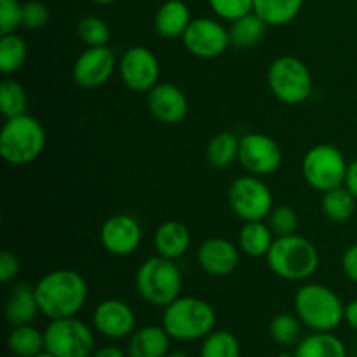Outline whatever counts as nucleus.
Segmentation results:
<instances>
[{
	"label": "nucleus",
	"instance_id": "obj_7",
	"mask_svg": "<svg viewBox=\"0 0 357 357\" xmlns=\"http://www.w3.org/2000/svg\"><path fill=\"white\" fill-rule=\"evenodd\" d=\"M267 80L275 100L284 105H302L312 96V73L296 56L275 58L268 66Z\"/></svg>",
	"mask_w": 357,
	"mask_h": 357
},
{
	"label": "nucleus",
	"instance_id": "obj_18",
	"mask_svg": "<svg viewBox=\"0 0 357 357\" xmlns=\"http://www.w3.org/2000/svg\"><path fill=\"white\" fill-rule=\"evenodd\" d=\"M199 267L213 278H227L239 267V248L223 237H209L197 250Z\"/></svg>",
	"mask_w": 357,
	"mask_h": 357
},
{
	"label": "nucleus",
	"instance_id": "obj_42",
	"mask_svg": "<svg viewBox=\"0 0 357 357\" xmlns=\"http://www.w3.org/2000/svg\"><path fill=\"white\" fill-rule=\"evenodd\" d=\"M344 321L352 328V330L357 331V298L349 302L345 305V314H344Z\"/></svg>",
	"mask_w": 357,
	"mask_h": 357
},
{
	"label": "nucleus",
	"instance_id": "obj_31",
	"mask_svg": "<svg viewBox=\"0 0 357 357\" xmlns=\"http://www.w3.org/2000/svg\"><path fill=\"white\" fill-rule=\"evenodd\" d=\"M268 333L271 338L278 345L282 347H291L296 345L302 340V321L298 319V316H293V314L282 312L274 316V319L268 324Z\"/></svg>",
	"mask_w": 357,
	"mask_h": 357
},
{
	"label": "nucleus",
	"instance_id": "obj_6",
	"mask_svg": "<svg viewBox=\"0 0 357 357\" xmlns=\"http://www.w3.org/2000/svg\"><path fill=\"white\" fill-rule=\"evenodd\" d=\"M135 284L139 296L155 307H167L181 296L183 275L176 261L164 257H150L138 267Z\"/></svg>",
	"mask_w": 357,
	"mask_h": 357
},
{
	"label": "nucleus",
	"instance_id": "obj_40",
	"mask_svg": "<svg viewBox=\"0 0 357 357\" xmlns=\"http://www.w3.org/2000/svg\"><path fill=\"white\" fill-rule=\"evenodd\" d=\"M342 271L352 282L357 284V243L345 250L344 257H342Z\"/></svg>",
	"mask_w": 357,
	"mask_h": 357
},
{
	"label": "nucleus",
	"instance_id": "obj_32",
	"mask_svg": "<svg viewBox=\"0 0 357 357\" xmlns=\"http://www.w3.org/2000/svg\"><path fill=\"white\" fill-rule=\"evenodd\" d=\"M199 357H241V344L232 331L215 330L202 340Z\"/></svg>",
	"mask_w": 357,
	"mask_h": 357
},
{
	"label": "nucleus",
	"instance_id": "obj_14",
	"mask_svg": "<svg viewBox=\"0 0 357 357\" xmlns=\"http://www.w3.org/2000/svg\"><path fill=\"white\" fill-rule=\"evenodd\" d=\"M119 61L108 45L87 47L73 65V80L84 89H98L112 79Z\"/></svg>",
	"mask_w": 357,
	"mask_h": 357
},
{
	"label": "nucleus",
	"instance_id": "obj_38",
	"mask_svg": "<svg viewBox=\"0 0 357 357\" xmlns=\"http://www.w3.org/2000/svg\"><path fill=\"white\" fill-rule=\"evenodd\" d=\"M49 21V9L45 3L40 0H28L23 3V20H21V26L24 30H40L47 24Z\"/></svg>",
	"mask_w": 357,
	"mask_h": 357
},
{
	"label": "nucleus",
	"instance_id": "obj_10",
	"mask_svg": "<svg viewBox=\"0 0 357 357\" xmlns=\"http://www.w3.org/2000/svg\"><path fill=\"white\" fill-rule=\"evenodd\" d=\"M229 204L243 222H261L274 209V195L260 176L244 174L230 185Z\"/></svg>",
	"mask_w": 357,
	"mask_h": 357
},
{
	"label": "nucleus",
	"instance_id": "obj_35",
	"mask_svg": "<svg viewBox=\"0 0 357 357\" xmlns=\"http://www.w3.org/2000/svg\"><path fill=\"white\" fill-rule=\"evenodd\" d=\"M267 223L275 237L293 236V234H296V229H298V215L288 204L274 206L271 215L267 216Z\"/></svg>",
	"mask_w": 357,
	"mask_h": 357
},
{
	"label": "nucleus",
	"instance_id": "obj_45",
	"mask_svg": "<svg viewBox=\"0 0 357 357\" xmlns=\"http://www.w3.org/2000/svg\"><path fill=\"white\" fill-rule=\"evenodd\" d=\"M94 3H98V6H110V3H114L115 0H93Z\"/></svg>",
	"mask_w": 357,
	"mask_h": 357
},
{
	"label": "nucleus",
	"instance_id": "obj_30",
	"mask_svg": "<svg viewBox=\"0 0 357 357\" xmlns=\"http://www.w3.org/2000/svg\"><path fill=\"white\" fill-rule=\"evenodd\" d=\"M28 58V44L21 35L9 33L0 38V72L10 75L21 70Z\"/></svg>",
	"mask_w": 357,
	"mask_h": 357
},
{
	"label": "nucleus",
	"instance_id": "obj_23",
	"mask_svg": "<svg viewBox=\"0 0 357 357\" xmlns=\"http://www.w3.org/2000/svg\"><path fill=\"white\" fill-rule=\"evenodd\" d=\"M295 357H347V347L333 331H312L296 344Z\"/></svg>",
	"mask_w": 357,
	"mask_h": 357
},
{
	"label": "nucleus",
	"instance_id": "obj_2",
	"mask_svg": "<svg viewBox=\"0 0 357 357\" xmlns=\"http://www.w3.org/2000/svg\"><path fill=\"white\" fill-rule=\"evenodd\" d=\"M162 326L173 340H204L215 331L216 312L206 300L197 296H180L164 307Z\"/></svg>",
	"mask_w": 357,
	"mask_h": 357
},
{
	"label": "nucleus",
	"instance_id": "obj_16",
	"mask_svg": "<svg viewBox=\"0 0 357 357\" xmlns=\"http://www.w3.org/2000/svg\"><path fill=\"white\" fill-rule=\"evenodd\" d=\"M142 239V225L131 215L110 216L100 230L101 246L114 257H129L136 253Z\"/></svg>",
	"mask_w": 357,
	"mask_h": 357
},
{
	"label": "nucleus",
	"instance_id": "obj_13",
	"mask_svg": "<svg viewBox=\"0 0 357 357\" xmlns=\"http://www.w3.org/2000/svg\"><path fill=\"white\" fill-rule=\"evenodd\" d=\"M239 162L253 176H268L281 167L282 150L272 136L248 132L241 138Z\"/></svg>",
	"mask_w": 357,
	"mask_h": 357
},
{
	"label": "nucleus",
	"instance_id": "obj_24",
	"mask_svg": "<svg viewBox=\"0 0 357 357\" xmlns=\"http://www.w3.org/2000/svg\"><path fill=\"white\" fill-rule=\"evenodd\" d=\"M275 237L265 220L244 222L239 232V250L251 258H265L274 244Z\"/></svg>",
	"mask_w": 357,
	"mask_h": 357
},
{
	"label": "nucleus",
	"instance_id": "obj_9",
	"mask_svg": "<svg viewBox=\"0 0 357 357\" xmlns=\"http://www.w3.org/2000/svg\"><path fill=\"white\" fill-rule=\"evenodd\" d=\"M45 351L56 357H91L96 351L94 331L79 317L52 319L44 331Z\"/></svg>",
	"mask_w": 357,
	"mask_h": 357
},
{
	"label": "nucleus",
	"instance_id": "obj_15",
	"mask_svg": "<svg viewBox=\"0 0 357 357\" xmlns=\"http://www.w3.org/2000/svg\"><path fill=\"white\" fill-rule=\"evenodd\" d=\"M93 326L101 337L110 338V340H122L135 333L136 314L131 305L122 300H103L98 303L93 312Z\"/></svg>",
	"mask_w": 357,
	"mask_h": 357
},
{
	"label": "nucleus",
	"instance_id": "obj_29",
	"mask_svg": "<svg viewBox=\"0 0 357 357\" xmlns=\"http://www.w3.org/2000/svg\"><path fill=\"white\" fill-rule=\"evenodd\" d=\"M356 204L357 199L344 185L324 192L323 201H321L323 213L326 215V218H330L335 223H347L354 216Z\"/></svg>",
	"mask_w": 357,
	"mask_h": 357
},
{
	"label": "nucleus",
	"instance_id": "obj_44",
	"mask_svg": "<svg viewBox=\"0 0 357 357\" xmlns=\"http://www.w3.org/2000/svg\"><path fill=\"white\" fill-rule=\"evenodd\" d=\"M166 357H192L190 354H187V352H181V351H176V352H169Z\"/></svg>",
	"mask_w": 357,
	"mask_h": 357
},
{
	"label": "nucleus",
	"instance_id": "obj_21",
	"mask_svg": "<svg viewBox=\"0 0 357 357\" xmlns=\"http://www.w3.org/2000/svg\"><path fill=\"white\" fill-rule=\"evenodd\" d=\"M40 312L35 286L28 282H17L9 291L6 302V317L10 326L31 324Z\"/></svg>",
	"mask_w": 357,
	"mask_h": 357
},
{
	"label": "nucleus",
	"instance_id": "obj_4",
	"mask_svg": "<svg viewBox=\"0 0 357 357\" xmlns=\"http://www.w3.org/2000/svg\"><path fill=\"white\" fill-rule=\"evenodd\" d=\"M295 314L310 331H335L344 323L345 305L331 288L307 282L295 295Z\"/></svg>",
	"mask_w": 357,
	"mask_h": 357
},
{
	"label": "nucleus",
	"instance_id": "obj_26",
	"mask_svg": "<svg viewBox=\"0 0 357 357\" xmlns=\"http://www.w3.org/2000/svg\"><path fill=\"white\" fill-rule=\"evenodd\" d=\"M305 0H255L253 10L268 26H284L302 10Z\"/></svg>",
	"mask_w": 357,
	"mask_h": 357
},
{
	"label": "nucleus",
	"instance_id": "obj_17",
	"mask_svg": "<svg viewBox=\"0 0 357 357\" xmlns=\"http://www.w3.org/2000/svg\"><path fill=\"white\" fill-rule=\"evenodd\" d=\"M146 107L155 121L167 126H176L187 117L188 98L174 84L159 82L146 94Z\"/></svg>",
	"mask_w": 357,
	"mask_h": 357
},
{
	"label": "nucleus",
	"instance_id": "obj_25",
	"mask_svg": "<svg viewBox=\"0 0 357 357\" xmlns=\"http://www.w3.org/2000/svg\"><path fill=\"white\" fill-rule=\"evenodd\" d=\"M241 138L234 132L222 131L209 139L206 146V160L216 169H227L236 160H239Z\"/></svg>",
	"mask_w": 357,
	"mask_h": 357
},
{
	"label": "nucleus",
	"instance_id": "obj_19",
	"mask_svg": "<svg viewBox=\"0 0 357 357\" xmlns=\"http://www.w3.org/2000/svg\"><path fill=\"white\" fill-rule=\"evenodd\" d=\"M190 244V230L178 220H167L160 223L153 234V246H155L157 255L174 261L188 253Z\"/></svg>",
	"mask_w": 357,
	"mask_h": 357
},
{
	"label": "nucleus",
	"instance_id": "obj_28",
	"mask_svg": "<svg viewBox=\"0 0 357 357\" xmlns=\"http://www.w3.org/2000/svg\"><path fill=\"white\" fill-rule=\"evenodd\" d=\"M7 347L16 357H35L45 351L44 331L31 324L13 326L7 337Z\"/></svg>",
	"mask_w": 357,
	"mask_h": 357
},
{
	"label": "nucleus",
	"instance_id": "obj_37",
	"mask_svg": "<svg viewBox=\"0 0 357 357\" xmlns=\"http://www.w3.org/2000/svg\"><path fill=\"white\" fill-rule=\"evenodd\" d=\"M23 20V3L17 0H0V33H16Z\"/></svg>",
	"mask_w": 357,
	"mask_h": 357
},
{
	"label": "nucleus",
	"instance_id": "obj_41",
	"mask_svg": "<svg viewBox=\"0 0 357 357\" xmlns=\"http://www.w3.org/2000/svg\"><path fill=\"white\" fill-rule=\"evenodd\" d=\"M344 187L347 188V190L357 199V159L349 162L347 173H345Z\"/></svg>",
	"mask_w": 357,
	"mask_h": 357
},
{
	"label": "nucleus",
	"instance_id": "obj_12",
	"mask_svg": "<svg viewBox=\"0 0 357 357\" xmlns=\"http://www.w3.org/2000/svg\"><path fill=\"white\" fill-rule=\"evenodd\" d=\"M185 49L199 59L220 58L230 44L229 28L213 17H195L181 37Z\"/></svg>",
	"mask_w": 357,
	"mask_h": 357
},
{
	"label": "nucleus",
	"instance_id": "obj_34",
	"mask_svg": "<svg viewBox=\"0 0 357 357\" xmlns=\"http://www.w3.org/2000/svg\"><path fill=\"white\" fill-rule=\"evenodd\" d=\"M77 35L87 47H103L110 42V28L101 17L86 16L77 24Z\"/></svg>",
	"mask_w": 357,
	"mask_h": 357
},
{
	"label": "nucleus",
	"instance_id": "obj_46",
	"mask_svg": "<svg viewBox=\"0 0 357 357\" xmlns=\"http://www.w3.org/2000/svg\"><path fill=\"white\" fill-rule=\"evenodd\" d=\"M35 357H56V356L51 354V352H49V351H42L40 354H37Z\"/></svg>",
	"mask_w": 357,
	"mask_h": 357
},
{
	"label": "nucleus",
	"instance_id": "obj_20",
	"mask_svg": "<svg viewBox=\"0 0 357 357\" xmlns=\"http://www.w3.org/2000/svg\"><path fill=\"white\" fill-rule=\"evenodd\" d=\"M190 23V9L183 0H166L157 9L155 17H153L155 31L166 40H176L183 37Z\"/></svg>",
	"mask_w": 357,
	"mask_h": 357
},
{
	"label": "nucleus",
	"instance_id": "obj_3",
	"mask_svg": "<svg viewBox=\"0 0 357 357\" xmlns=\"http://www.w3.org/2000/svg\"><path fill=\"white\" fill-rule=\"evenodd\" d=\"M268 268L279 279L302 282L312 278L321 264L319 251L302 236L275 237L271 251L265 257Z\"/></svg>",
	"mask_w": 357,
	"mask_h": 357
},
{
	"label": "nucleus",
	"instance_id": "obj_8",
	"mask_svg": "<svg viewBox=\"0 0 357 357\" xmlns=\"http://www.w3.org/2000/svg\"><path fill=\"white\" fill-rule=\"evenodd\" d=\"M349 162L344 153L330 143H319L305 153L302 160V174L310 188L328 192L342 187Z\"/></svg>",
	"mask_w": 357,
	"mask_h": 357
},
{
	"label": "nucleus",
	"instance_id": "obj_5",
	"mask_svg": "<svg viewBox=\"0 0 357 357\" xmlns=\"http://www.w3.org/2000/svg\"><path fill=\"white\" fill-rule=\"evenodd\" d=\"M45 139V129L35 117H10L0 131V155L10 166H26L42 155Z\"/></svg>",
	"mask_w": 357,
	"mask_h": 357
},
{
	"label": "nucleus",
	"instance_id": "obj_33",
	"mask_svg": "<svg viewBox=\"0 0 357 357\" xmlns=\"http://www.w3.org/2000/svg\"><path fill=\"white\" fill-rule=\"evenodd\" d=\"M28 96L24 87L16 80L6 79L0 84V112L6 119L26 114Z\"/></svg>",
	"mask_w": 357,
	"mask_h": 357
},
{
	"label": "nucleus",
	"instance_id": "obj_11",
	"mask_svg": "<svg viewBox=\"0 0 357 357\" xmlns=\"http://www.w3.org/2000/svg\"><path fill=\"white\" fill-rule=\"evenodd\" d=\"M117 72L129 91L149 94L160 80V63L152 49L132 45L119 58Z\"/></svg>",
	"mask_w": 357,
	"mask_h": 357
},
{
	"label": "nucleus",
	"instance_id": "obj_47",
	"mask_svg": "<svg viewBox=\"0 0 357 357\" xmlns=\"http://www.w3.org/2000/svg\"><path fill=\"white\" fill-rule=\"evenodd\" d=\"M274 357H295V354H278V356H274Z\"/></svg>",
	"mask_w": 357,
	"mask_h": 357
},
{
	"label": "nucleus",
	"instance_id": "obj_39",
	"mask_svg": "<svg viewBox=\"0 0 357 357\" xmlns=\"http://www.w3.org/2000/svg\"><path fill=\"white\" fill-rule=\"evenodd\" d=\"M20 258L16 255L10 253V251H2L0 253V281L3 284L13 282L17 278V274H20Z\"/></svg>",
	"mask_w": 357,
	"mask_h": 357
},
{
	"label": "nucleus",
	"instance_id": "obj_22",
	"mask_svg": "<svg viewBox=\"0 0 357 357\" xmlns=\"http://www.w3.org/2000/svg\"><path fill=\"white\" fill-rule=\"evenodd\" d=\"M171 340L164 326H142L129 337V357H166L169 354Z\"/></svg>",
	"mask_w": 357,
	"mask_h": 357
},
{
	"label": "nucleus",
	"instance_id": "obj_36",
	"mask_svg": "<svg viewBox=\"0 0 357 357\" xmlns=\"http://www.w3.org/2000/svg\"><path fill=\"white\" fill-rule=\"evenodd\" d=\"M213 13L223 21H236L253 13L255 0H208Z\"/></svg>",
	"mask_w": 357,
	"mask_h": 357
},
{
	"label": "nucleus",
	"instance_id": "obj_27",
	"mask_svg": "<svg viewBox=\"0 0 357 357\" xmlns=\"http://www.w3.org/2000/svg\"><path fill=\"white\" fill-rule=\"evenodd\" d=\"M267 26L268 24L253 10V13L246 14V16L230 23V44L239 49L253 47L265 37Z\"/></svg>",
	"mask_w": 357,
	"mask_h": 357
},
{
	"label": "nucleus",
	"instance_id": "obj_1",
	"mask_svg": "<svg viewBox=\"0 0 357 357\" xmlns=\"http://www.w3.org/2000/svg\"><path fill=\"white\" fill-rule=\"evenodd\" d=\"M40 312L49 319L75 317L87 302V282L82 274L70 268L47 272L35 284Z\"/></svg>",
	"mask_w": 357,
	"mask_h": 357
},
{
	"label": "nucleus",
	"instance_id": "obj_43",
	"mask_svg": "<svg viewBox=\"0 0 357 357\" xmlns=\"http://www.w3.org/2000/svg\"><path fill=\"white\" fill-rule=\"evenodd\" d=\"M91 357H128L122 349H119L117 345H105L94 351V354Z\"/></svg>",
	"mask_w": 357,
	"mask_h": 357
}]
</instances>
